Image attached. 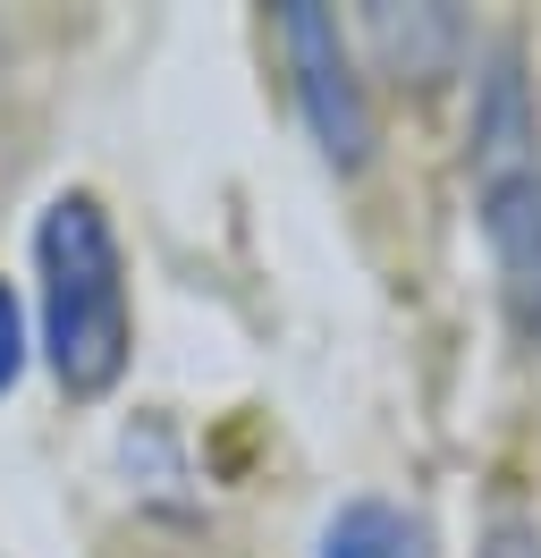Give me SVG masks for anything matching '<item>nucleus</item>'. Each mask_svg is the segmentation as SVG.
I'll list each match as a JSON object with an SVG mask.
<instances>
[{"label": "nucleus", "instance_id": "nucleus-3", "mask_svg": "<svg viewBox=\"0 0 541 558\" xmlns=\"http://www.w3.org/2000/svg\"><path fill=\"white\" fill-rule=\"evenodd\" d=\"M482 238H491V263H500L507 322L525 339H541V161L482 186Z\"/></svg>", "mask_w": 541, "mask_h": 558}, {"label": "nucleus", "instance_id": "nucleus-1", "mask_svg": "<svg viewBox=\"0 0 541 558\" xmlns=\"http://www.w3.org/2000/svg\"><path fill=\"white\" fill-rule=\"evenodd\" d=\"M34 263H43V355H51L60 389L68 398L119 389L135 314H128V263L110 238V211L94 195H60L34 229Z\"/></svg>", "mask_w": 541, "mask_h": 558}, {"label": "nucleus", "instance_id": "nucleus-8", "mask_svg": "<svg viewBox=\"0 0 541 558\" xmlns=\"http://www.w3.org/2000/svg\"><path fill=\"white\" fill-rule=\"evenodd\" d=\"M17 364H26V314H17V288L0 279V389L17 381Z\"/></svg>", "mask_w": 541, "mask_h": 558}, {"label": "nucleus", "instance_id": "nucleus-4", "mask_svg": "<svg viewBox=\"0 0 541 558\" xmlns=\"http://www.w3.org/2000/svg\"><path fill=\"white\" fill-rule=\"evenodd\" d=\"M533 161H541V119H533V94H525V60L491 51L482 102H473V178L500 186V178L533 170Z\"/></svg>", "mask_w": 541, "mask_h": 558}, {"label": "nucleus", "instance_id": "nucleus-7", "mask_svg": "<svg viewBox=\"0 0 541 558\" xmlns=\"http://www.w3.org/2000/svg\"><path fill=\"white\" fill-rule=\"evenodd\" d=\"M473 558H541V524H533V517H516V508H500Z\"/></svg>", "mask_w": 541, "mask_h": 558}, {"label": "nucleus", "instance_id": "nucleus-5", "mask_svg": "<svg viewBox=\"0 0 541 558\" xmlns=\"http://www.w3.org/2000/svg\"><path fill=\"white\" fill-rule=\"evenodd\" d=\"M364 35H372V60L398 76V85H440V76L457 69V51H466V17L440 9V0H414V9L372 0Z\"/></svg>", "mask_w": 541, "mask_h": 558}, {"label": "nucleus", "instance_id": "nucleus-2", "mask_svg": "<svg viewBox=\"0 0 541 558\" xmlns=\"http://www.w3.org/2000/svg\"><path fill=\"white\" fill-rule=\"evenodd\" d=\"M279 51H288V69H297L304 128H313V144L330 153V170H364L372 161V102H364L356 60H347L338 17L313 9V0H288V9H279Z\"/></svg>", "mask_w": 541, "mask_h": 558}, {"label": "nucleus", "instance_id": "nucleus-6", "mask_svg": "<svg viewBox=\"0 0 541 558\" xmlns=\"http://www.w3.org/2000/svg\"><path fill=\"white\" fill-rule=\"evenodd\" d=\"M313 558H423V524L389 508V499H347L322 524V550Z\"/></svg>", "mask_w": 541, "mask_h": 558}]
</instances>
